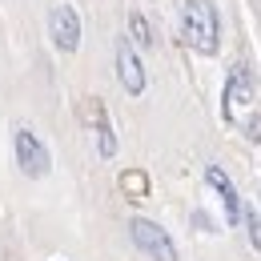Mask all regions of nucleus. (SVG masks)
<instances>
[{
	"label": "nucleus",
	"instance_id": "f257e3e1",
	"mask_svg": "<svg viewBox=\"0 0 261 261\" xmlns=\"http://www.w3.org/2000/svg\"><path fill=\"white\" fill-rule=\"evenodd\" d=\"M181 33L185 44L201 53V57H213L221 48V24H217V8L209 0H185L181 8Z\"/></svg>",
	"mask_w": 261,
	"mask_h": 261
},
{
	"label": "nucleus",
	"instance_id": "f03ea898",
	"mask_svg": "<svg viewBox=\"0 0 261 261\" xmlns=\"http://www.w3.org/2000/svg\"><path fill=\"white\" fill-rule=\"evenodd\" d=\"M129 233H133V245H137L141 253H149V261H177V245H173V237H169L157 221L133 217Z\"/></svg>",
	"mask_w": 261,
	"mask_h": 261
},
{
	"label": "nucleus",
	"instance_id": "7ed1b4c3",
	"mask_svg": "<svg viewBox=\"0 0 261 261\" xmlns=\"http://www.w3.org/2000/svg\"><path fill=\"white\" fill-rule=\"evenodd\" d=\"M12 149H16V165H20V173H24V177H44V173L53 169V157H48L44 141H40L33 129H16Z\"/></svg>",
	"mask_w": 261,
	"mask_h": 261
},
{
	"label": "nucleus",
	"instance_id": "20e7f679",
	"mask_svg": "<svg viewBox=\"0 0 261 261\" xmlns=\"http://www.w3.org/2000/svg\"><path fill=\"white\" fill-rule=\"evenodd\" d=\"M48 33H53V44L61 53H76L81 48V16L72 4H57L53 16H48Z\"/></svg>",
	"mask_w": 261,
	"mask_h": 261
},
{
	"label": "nucleus",
	"instance_id": "39448f33",
	"mask_svg": "<svg viewBox=\"0 0 261 261\" xmlns=\"http://www.w3.org/2000/svg\"><path fill=\"white\" fill-rule=\"evenodd\" d=\"M117 72H121L125 93H133V97L145 93V65H141V57L133 53V40H129V36L117 40Z\"/></svg>",
	"mask_w": 261,
	"mask_h": 261
},
{
	"label": "nucleus",
	"instance_id": "423d86ee",
	"mask_svg": "<svg viewBox=\"0 0 261 261\" xmlns=\"http://www.w3.org/2000/svg\"><path fill=\"white\" fill-rule=\"evenodd\" d=\"M205 181L213 185V193L221 197L229 225H241V197H237V189H233V181L225 177V169H221V165H209V169H205Z\"/></svg>",
	"mask_w": 261,
	"mask_h": 261
},
{
	"label": "nucleus",
	"instance_id": "0eeeda50",
	"mask_svg": "<svg viewBox=\"0 0 261 261\" xmlns=\"http://www.w3.org/2000/svg\"><path fill=\"white\" fill-rule=\"evenodd\" d=\"M249 100H253V85H249L245 68L237 65L233 72H229V85H225V117L233 121V117H237V109H241V105H249Z\"/></svg>",
	"mask_w": 261,
	"mask_h": 261
},
{
	"label": "nucleus",
	"instance_id": "6e6552de",
	"mask_svg": "<svg viewBox=\"0 0 261 261\" xmlns=\"http://www.w3.org/2000/svg\"><path fill=\"white\" fill-rule=\"evenodd\" d=\"M97 149H100V157H113V153H117V137H113L109 117H100V121H97Z\"/></svg>",
	"mask_w": 261,
	"mask_h": 261
},
{
	"label": "nucleus",
	"instance_id": "1a4fd4ad",
	"mask_svg": "<svg viewBox=\"0 0 261 261\" xmlns=\"http://www.w3.org/2000/svg\"><path fill=\"white\" fill-rule=\"evenodd\" d=\"M129 36L137 40V44H141V48H149V44H153V33H149V20H145L141 12H133V16H129Z\"/></svg>",
	"mask_w": 261,
	"mask_h": 261
},
{
	"label": "nucleus",
	"instance_id": "9d476101",
	"mask_svg": "<svg viewBox=\"0 0 261 261\" xmlns=\"http://www.w3.org/2000/svg\"><path fill=\"white\" fill-rule=\"evenodd\" d=\"M241 221H245V229H249V241H253V249L261 253V217H257V209H241Z\"/></svg>",
	"mask_w": 261,
	"mask_h": 261
},
{
	"label": "nucleus",
	"instance_id": "9b49d317",
	"mask_svg": "<svg viewBox=\"0 0 261 261\" xmlns=\"http://www.w3.org/2000/svg\"><path fill=\"white\" fill-rule=\"evenodd\" d=\"M121 185H125V189H129L133 197H141L145 189H149V181H145L141 173H125V177H121Z\"/></svg>",
	"mask_w": 261,
	"mask_h": 261
},
{
	"label": "nucleus",
	"instance_id": "f8f14e48",
	"mask_svg": "<svg viewBox=\"0 0 261 261\" xmlns=\"http://www.w3.org/2000/svg\"><path fill=\"white\" fill-rule=\"evenodd\" d=\"M249 141H261V117H249Z\"/></svg>",
	"mask_w": 261,
	"mask_h": 261
}]
</instances>
